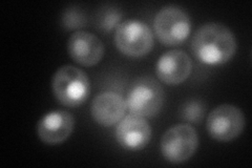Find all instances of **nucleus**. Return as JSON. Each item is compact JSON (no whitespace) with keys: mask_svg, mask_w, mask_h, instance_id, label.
<instances>
[{"mask_svg":"<svg viewBox=\"0 0 252 168\" xmlns=\"http://www.w3.org/2000/svg\"><path fill=\"white\" fill-rule=\"evenodd\" d=\"M191 49L195 58L205 65L220 66L234 56L236 40L223 23L208 22L195 32Z\"/></svg>","mask_w":252,"mask_h":168,"instance_id":"obj_1","label":"nucleus"},{"mask_svg":"<svg viewBox=\"0 0 252 168\" xmlns=\"http://www.w3.org/2000/svg\"><path fill=\"white\" fill-rule=\"evenodd\" d=\"M52 90L62 105L78 107L90 97V79L84 70L74 66H63L53 76Z\"/></svg>","mask_w":252,"mask_h":168,"instance_id":"obj_2","label":"nucleus"},{"mask_svg":"<svg viewBox=\"0 0 252 168\" xmlns=\"http://www.w3.org/2000/svg\"><path fill=\"white\" fill-rule=\"evenodd\" d=\"M165 101L163 87L155 79L143 77L130 86L126 98V106L131 115L153 118L160 113Z\"/></svg>","mask_w":252,"mask_h":168,"instance_id":"obj_3","label":"nucleus"},{"mask_svg":"<svg viewBox=\"0 0 252 168\" xmlns=\"http://www.w3.org/2000/svg\"><path fill=\"white\" fill-rule=\"evenodd\" d=\"M199 146V135L191 125L181 123L170 127L161 139V153L172 164L188 161Z\"/></svg>","mask_w":252,"mask_h":168,"instance_id":"obj_4","label":"nucleus"},{"mask_svg":"<svg viewBox=\"0 0 252 168\" xmlns=\"http://www.w3.org/2000/svg\"><path fill=\"white\" fill-rule=\"evenodd\" d=\"M154 29L158 39L168 46L183 43L191 31L188 14L177 5H167L157 13Z\"/></svg>","mask_w":252,"mask_h":168,"instance_id":"obj_5","label":"nucleus"},{"mask_svg":"<svg viewBox=\"0 0 252 168\" xmlns=\"http://www.w3.org/2000/svg\"><path fill=\"white\" fill-rule=\"evenodd\" d=\"M117 49L128 57H143L154 47V34L145 22L126 20L118 26L115 34Z\"/></svg>","mask_w":252,"mask_h":168,"instance_id":"obj_6","label":"nucleus"},{"mask_svg":"<svg viewBox=\"0 0 252 168\" xmlns=\"http://www.w3.org/2000/svg\"><path fill=\"white\" fill-rule=\"evenodd\" d=\"M206 129L212 139L229 142L236 139L245 129V115L232 104H222L210 111Z\"/></svg>","mask_w":252,"mask_h":168,"instance_id":"obj_7","label":"nucleus"},{"mask_svg":"<svg viewBox=\"0 0 252 168\" xmlns=\"http://www.w3.org/2000/svg\"><path fill=\"white\" fill-rule=\"evenodd\" d=\"M75 127L74 116L66 110H54L44 115L37 124V134L44 144L58 145L67 140Z\"/></svg>","mask_w":252,"mask_h":168,"instance_id":"obj_8","label":"nucleus"},{"mask_svg":"<svg viewBox=\"0 0 252 168\" xmlns=\"http://www.w3.org/2000/svg\"><path fill=\"white\" fill-rule=\"evenodd\" d=\"M116 138L124 149L138 151L148 145L152 139V127L145 118L129 114L117 126Z\"/></svg>","mask_w":252,"mask_h":168,"instance_id":"obj_9","label":"nucleus"},{"mask_svg":"<svg viewBox=\"0 0 252 168\" xmlns=\"http://www.w3.org/2000/svg\"><path fill=\"white\" fill-rule=\"evenodd\" d=\"M67 51L78 65L90 67L98 65L104 56V44L89 32H76L69 37Z\"/></svg>","mask_w":252,"mask_h":168,"instance_id":"obj_10","label":"nucleus"},{"mask_svg":"<svg viewBox=\"0 0 252 168\" xmlns=\"http://www.w3.org/2000/svg\"><path fill=\"white\" fill-rule=\"evenodd\" d=\"M192 61L183 51H168L158 60L156 74L160 81L168 85H179L190 76Z\"/></svg>","mask_w":252,"mask_h":168,"instance_id":"obj_11","label":"nucleus"},{"mask_svg":"<svg viewBox=\"0 0 252 168\" xmlns=\"http://www.w3.org/2000/svg\"><path fill=\"white\" fill-rule=\"evenodd\" d=\"M126 108V100L122 96L113 92H105L94 98L91 114L99 125L107 127L120 122L124 118Z\"/></svg>","mask_w":252,"mask_h":168,"instance_id":"obj_12","label":"nucleus"},{"mask_svg":"<svg viewBox=\"0 0 252 168\" xmlns=\"http://www.w3.org/2000/svg\"><path fill=\"white\" fill-rule=\"evenodd\" d=\"M122 11L120 7L109 4L103 6L99 11L96 18V25L99 30L107 33V32H110L115 28H118V26L120 25Z\"/></svg>","mask_w":252,"mask_h":168,"instance_id":"obj_13","label":"nucleus"},{"mask_svg":"<svg viewBox=\"0 0 252 168\" xmlns=\"http://www.w3.org/2000/svg\"><path fill=\"white\" fill-rule=\"evenodd\" d=\"M205 111H206V104L201 99H189L185 101L180 107L179 116L184 121L190 123L201 122Z\"/></svg>","mask_w":252,"mask_h":168,"instance_id":"obj_14","label":"nucleus"},{"mask_svg":"<svg viewBox=\"0 0 252 168\" xmlns=\"http://www.w3.org/2000/svg\"><path fill=\"white\" fill-rule=\"evenodd\" d=\"M62 27L65 30L73 31L77 29H81L88 25V17L85 13L76 5L68 6L63 12L61 17Z\"/></svg>","mask_w":252,"mask_h":168,"instance_id":"obj_15","label":"nucleus"}]
</instances>
